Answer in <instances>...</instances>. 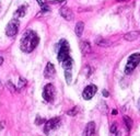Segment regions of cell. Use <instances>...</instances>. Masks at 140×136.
I'll return each instance as SVG.
<instances>
[{
	"label": "cell",
	"instance_id": "29",
	"mask_svg": "<svg viewBox=\"0 0 140 136\" xmlns=\"http://www.w3.org/2000/svg\"><path fill=\"white\" fill-rule=\"evenodd\" d=\"M116 1H118V2H121V1H128V0H116Z\"/></svg>",
	"mask_w": 140,
	"mask_h": 136
},
{
	"label": "cell",
	"instance_id": "28",
	"mask_svg": "<svg viewBox=\"0 0 140 136\" xmlns=\"http://www.w3.org/2000/svg\"><path fill=\"white\" fill-rule=\"evenodd\" d=\"M115 134H116V136H120V132H119V131H117V132L115 133Z\"/></svg>",
	"mask_w": 140,
	"mask_h": 136
},
{
	"label": "cell",
	"instance_id": "9",
	"mask_svg": "<svg viewBox=\"0 0 140 136\" xmlns=\"http://www.w3.org/2000/svg\"><path fill=\"white\" fill-rule=\"evenodd\" d=\"M55 75V66L52 63H47L46 68L44 70V76L46 78H52Z\"/></svg>",
	"mask_w": 140,
	"mask_h": 136
},
{
	"label": "cell",
	"instance_id": "5",
	"mask_svg": "<svg viewBox=\"0 0 140 136\" xmlns=\"http://www.w3.org/2000/svg\"><path fill=\"white\" fill-rule=\"evenodd\" d=\"M43 98L47 102H52L55 98V88L52 83H48L44 87L43 90Z\"/></svg>",
	"mask_w": 140,
	"mask_h": 136
},
{
	"label": "cell",
	"instance_id": "22",
	"mask_svg": "<svg viewBox=\"0 0 140 136\" xmlns=\"http://www.w3.org/2000/svg\"><path fill=\"white\" fill-rule=\"evenodd\" d=\"M8 86H9V88H10V90H12V91H15V89H14V86L12 85V82H8Z\"/></svg>",
	"mask_w": 140,
	"mask_h": 136
},
{
	"label": "cell",
	"instance_id": "4",
	"mask_svg": "<svg viewBox=\"0 0 140 136\" xmlns=\"http://www.w3.org/2000/svg\"><path fill=\"white\" fill-rule=\"evenodd\" d=\"M19 25L20 22L16 18H13L9 23L7 28H5V34H7L9 38H14V36L18 34V30H19Z\"/></svg>",
	"mask_w": 140,
	"mask_h": 136
},
{
	"label": "cell",
	"instance_id": "11",
	"mask_svg": "<svg viewBox=\"0 0 140 136\" xmlns=\"http://www.w3.org/2000/svg\"><path fill=\"white\" fill-rule=\"evenodd\" d=\"M139 32L138 31H131V32H128V33H126L124 35V39L126 41H128V42H132V41H135L139 38Z\"/></svg>",
	"mask_w": 140,
	"mask_h": 136
},
{
	"label": "cell",
	"instance_id": "8",
	"mask_svg": "<svg viewBox=\"0 0 140 136\" xmlns=\"http://www.w3.org/2000/svg\"><path fill=\"white\" fill-rule=\"evenodd\" d=\"M59 13H60V15H61L63 18H65V19L68 20V21L74 19V13H72V11H71L69 8H67V7L60 8Z\"/></svg>",
	"mask_w": 140,
	"mask_h": 136
},
{
	"label": "cell",
	"instance_id": "2",
	"mask_svg": "<svg viewBox=\"0 0 140 136\" xmlns=\"http://www.w3.org/2000/svg\"><path fill=\"white\" fill-rule=\"evenodd\" d=\"M139 63H140V54L136 53V54L130 55L128 60H127L126 67H125V74H127V75L131 74L132 70L139 65Z\"/></svg>",
	"mask_w": 140,
	"mask_h": 136
},
{
	"label": "cell",
	"instance_id": "18",
	"mask_svg": "<svg viewBox=\"0 0 140 136\" xmlns=\"http://www.w3.org/2000/svg\"><path fill=\"white\" fill-rule=\"evenodd\" d=\"M65 77H66V81L68 85L71 83V79H72V75H71V72L69 70H66L65 71Z\"/></svg>",
	"mask_w": 140,
	"mask_h": 136
},
{
	"label": "cell",
	"instance_id": "17",
	"mask_svg": "<svg viewBox=\"0 0 140 136\" xmlns=\"http://www.w3.org/2000/svg\"><path fill=\"white\" fill-rule=\"evenodd\" d=\"M124 121H125V123H126V126H127V129H129L131 128V126H132V121H131V119L130 117H128V116H124Z\"/></svg>",
	"mask_w": 140,
	"mask_h": 136
},
{
	"label": "cell",
	"instance_id": "10",
	"mask_svg": "<svg viewBox=\"0 0 140 136\" xmlns=\"http://www.w3.org/2000/svg\"><path fill=\"white\" fill-rule=\"evenodd\" d=\"M94 131H95V124H94V122H90V123H88L86 129H84L83 136H93L94 135Z\"/></svg>",
	"mask_w": 140,
	"mask_h": 136
},
{
	"label": "cell",
	"instance_id": "23",
	"mask_svg": "<svg viewBox=\"0 0 140 136\" xmlns=\"http://www.w3.org/2000/svg\"><path fill=\"white\" fill-rule=\"evenodd\" d=\"M35 122H36V124H42L41 122H44V120H41L40 117H37V119H36V121H35Z\"/></svg>",
	"mask_w": 140,
	"mask_h": 136
},
{
	"label": "cell",
	"instance_id": "1",
	"mask_svg": "<svg viewBox=\"0 0 140 136\" xmlns=\"http://www.w3.org/2000/svg\"><path fill=\"white\" fill-rule=\"evenodd\" d=\"M38 42H40V39H38L37 34H36L34 31L29 30L22 36L21 43H20V48L24 53H31L35 49V47L37 46Z\"/></svg>",
	"mask_w": 140,
	"mask_h": 136
},
{
	"label": "cell",
	"instance_id": "12",
	"mask_svg": "<svg viewBox=\"0 0 140 136\" xmlns=\"http://www.w3.org/2000/svg\"><path fill=\"white\" fill-rule=\"evenodd\" d=\"M61 66L65 70H70L72 66H74V60H72V58L69 56V57H67L66 59H64L61 61Z\"/></svg>",
	"mask_w": 140,
	"mask_h": 136
},
{
	"label": "cell",
	"instance_id": "20",
	"mask_svg": "<svg viewBox=\"0 0 140 136\" xmlns=\"http://www.w3.org/2000/svg\"><path fill=\"white\" fill-rule=\"evenodd\" d=\"M116 132H117V125H116V123H114V124H112V126H111V133L115 134Z\"/></svg>",
	"mask_w": 140,
	"mask_h": 136
},
{
	"label": "cell",
	"instance_id": "6",
	"mask_svg": "<svg viewBox=\"0 0 140 136\" xmlns=\"http://www.w3.org/2000/svg\"><path fill=\"white\" fill-rule=\"evenodd\" d=\"M96 91H97V88H96V86L95 85H90L88 86V87H86V89L83 90V93H82V97L84 100H91L94 95L96 93Z\"/></svg>",
	"mask_w": 140,
	"mask_h": 136
},
{
	"label": "cell",
	"instance_id": "27",
	"mask_svg": "<svg viewBox=\"0 0 140 136\" xmlns=\"http://www.w3.org/2000/svg\"><path fill=\"white\" fill-rule=\"evenodd\" d=\"M2 63H3V58H2V57H0V65H1Z\"/></svg>",
	"mask_w": 140,
	"mask_h": 136
},
{
	"label": "cell",
	"instance_id": "7",
	"mask_svg": "<svg viewBox=\"0 0 140 136\" xmlns=\"http://www.w3.org/2000/svg\"><path fill=\"white\" fill-rule=\"evenodd\" d=\"M59 123H60V119H59V117H54V119H51L49 121H47L46 124H45V127H44L45 133L48 134L51 131H53V129L57 128L59 126Z\"/></svg>",
	"mask_w": 140,
	"mask_h": 136
},
{
	"label": "cell",
	"instance_id": "15",
	"mask_svg": "<svg viewBox=\"0 0 140 136\" xmlns=\"http://www.w3.org/2000/svg\"><path fill=\"white\" fill-rule=\"evenodd\" d=\"M25 12H26V7L25 6H22V7H20L19 9H18L15 11V13H14V18H23L24 15H25Z\"/></svg>",
	"mask_w": 140,
	"mask_h": 136
},
{
	"label": "cell",
	"instance_id": "25",
	"mask_svg": "<svg viewBox=\"0 0 140 136\" xmlns=\"http://www.w3.org/2000/svg\"><path fill=\"white\" fill-rule=\"evenodd\" d=\"M112 114H113V115H116V114H117V111H116V110H113V111H112Z\"/></svg>",
	"mask_w": 140,
	"mask_h": 136
},
{
	"label": "cell",
	"instance_id": "24",
	"mask_svg": "<svg viewBox=\"0 0 140 136\" xmlns=\"http://www.w3.org/2000/svg\"><path fill=\"white\" fill-rule=\"evenodd\" d=\"M103 96H104V97H108L109 93H108V92H107L106 90H103Z\"/></svg>",
	"mask_w": 140,
	"mask_h": 136
},
{
	"label": "cell",
	"instance_id": "14",
	"mask_svg": "<svg viewBox=\"0 0 140 136\" xmlns=\"http://www.w3.org/2000/svg\"><path fill=\"white\" fill-rule=\"evenodd\" d=\"M80 47H81V52H82L83 54H88V53L91 52V45H90V43L87 42V41H83V42L81 43Z\"/></svg>",
	"mask_w": 140,
	"mask_h": 136
},
{
	"label": "cell",
	"instance_id": "3",
	"mask_svg": "<svg viewBox=\"0 0 140 136\" xmlns=\"http://www.w3.org/2000/svg\"><path fill=\"white\" fill-rule=\"evenodd\" d=\"M59 48H58V60L61 63V61L64 59H66L67 57H69V52H70V49H69V45H68V42H67L66 40H61L59 42Z\"/></svg>",
	"mask_w": 140,
	"mask_h": 136
},
{
	"label": "cell",
	"instance_id": "21",
	"mask_svg": "<svg viewBox=\"0 0 140 136\" xmlns=\"http://www.w3.org/2000/svg\"><path fill=\"white\" fill-rule=\"evenodd\" d=\"M76 112H77V108H75L74 110L68 111V115H75V114H76Z\"/></svg>",
	"mask_w": 140,
	"mask_h": 136
},
{
	"label": "cell",
	"instance_id": "16",
	"mask_svg": "<svg viewBox=\"0 0 140 136\" xmlns=\"http://www.w3.org/2000/svg\"><path fill=\"white\" fill-rule=\"evenodd\" d=\"M95 43H96V44L99 45V46H102V47H107V46L111 45V42L107 41V40H105V39H102V38L96 39V40H95Z\"/></svg>",
	"mask_w": 140,
	"mask_h": 136
},
{
	"label": "cell",
	"instance_id": "26",
	"mask_svg": "<svg viewBox=\"0 0 140 136\" xmlns=\"http://www.w3.org/2000/svg\"><path fill=\"white\" fill-rule=\"evenodd\" d=\"M37 2H38L41 6H43V0H37Z\"/></svg>",
	"mask_w": 140,
	"mask_h": 136
},
{
	"label": "cell",
	"instance_id": "19",
	"mask_svg": "<svg viewBox=\"0 0 140 136\" xmlns=\"http://www.w3.org/2000/svg\"><path fill=\"white\" fill-rule=\"evenodd\" d=\"M25 83H26V80L24 79V78H20V80H19V83H18V88H19V89H21V88H22V87H23V86L25 85Z\"/></svg>",
	"mask_w": 140,
	"mask_h": 136
},
{
	"label": "cell",
	"instance_id": "13",
	"mask_svg": "<svg viewBox=\"0 0 140 136\" xmlns=\"http://www.w3.org/2000/svg\"><path fill=\"white\" fill-rule=\"evenodd\" d=\"M83 30H84V23L83 22H78L76 24V28H75V32L77 34V36H81L83 33Z\"/></svg>",
	"mask_w": 140,
	"mask_h": 136
}]
</instances>
